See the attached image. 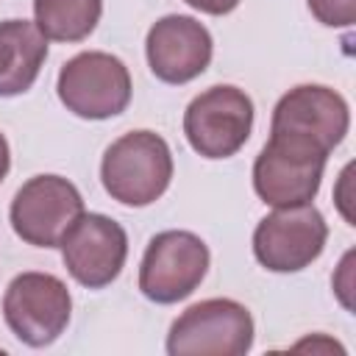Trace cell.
Here are the masks:
<instances>
[{"label": "cell", "mask_w": 356, "mask_h": 356, "mask_svg": "<svg viewBox=\"0 0 356 356\" xmlns=\"http://www.w3.org/2000/svg\"><path fill=\"white\" fill-rule=\"evenodd\" d=\"M103 189L122 206L156 203L172 181L170 145L153 131H131L114 139L100 161Z\"/></svg>", "instance_id": "cell-1"}, {"label": "cell", "mask_w": 356, "mask_h": 356, "mask_svg": "<svg viewBox=\"0 0 356 356\" xmlns=\"http://www.w3.org/2000/svg\"><path fill=\"white\" fill-rule=\"evenodd\" d=\"M253 348V317L231 298L189 306L167 334L170 356H245Z\"/></svg>", "instance_id": "cell-2"}, {"label": "cell", "mask_w": 356, "mask_h": 356, "mask_svg": "<svg viewBox=\"0 0 356 356\" xmlns=\"http://www.w3.org/2000/svg\"><path fill=\"white\" fill-rule=\"evenodd\" d=\"M72 314V298L61 278L50 273H19L3 295V317L11 334L31 345L44 348L56 342Z\"/></svg>", "instance_id": "cell-3"}, {"label": "cell", "mask_w": 356, "mask_h": 356, "mask_svg": "<svg viewBox=\"0 0 356 356\" xmlns=\"http://www.w3.org/2000/svg\"><path fill=\"white\" fill-rule=\"evenodd\" d=\"M58 100L83 120H108L131 103L128 67L103 50H86L72 56L58 72Z\"/></svg>", "instance_id": "cell-4"}, {"label": "cell", "mask_w": 356, "mask_h": 356, "mask_svg": "<svg viewBox=\"0 0 356 356\" xmlns=\"http://www.w3.org/2000/svg\"><path fill=\"white\" fill-rule=\"evenodd\" d=\"M209 248L192 231L156 234L139 264V292L153 303H178L189 298L209 273Z\"/></svg>", "instance_id": "cell-5"}, {"label": "cell", "mask_w": 356, "mask_h": 356, "mask_svg": "<svg viewBox=\"0 0 356 356\" xmlns=\"http://www.w3.org/2000/svg\"><path fill=\"white\" fill-rule=\"evenodd\" d=\"M253 131V100L231 83L200 92L184 111V134L203 159H228Z\"/></svg>", "instance_id": "cell-6"}, {"label": "cell", "mask_w": 356, "mask_h": 356, "mask_svg": "<svg viewBox=\"0 0 356 356\" xmlns=\"http://www.w3.org/2000/svg\"><path fill=\"white\" fill-rule=\"evenodd\" d=\"M83 214L78 186L61 175L28 178L8 209L14 234L33 248H58L70 225Z\"/></svg>", "instance_id": "cell-7"}, {"label": "cell", "mask_w": 356, "mask_h": 356, "mask_svg": "<svg viewBox=\"0 0 356 356\" xmlns=\"http://www.w3.org/2000/svg\"><path fill=\"white\" fill-rule=\"evenodd\" d=\"M325 239L328 225L317 206H278L256 225L253 256L270 273H298L320 259Z\"/></svg>", "instance_id": "cell-8"}, {"label": "cell", "mask_w": 356, "mask_h": 356, "mask_svg": "<svg viewBox=\"0 0 356 356\" xmlns=\"http://www.w3.org/2000/svg\"><path fill=\"white\" fill-rule=\"evenodd\" d=\"M350 128L348 100L331 86L300 83L289 89L273 108L270 136L295 139L331 153Z\"/></svg>", "instance_id": "cell-9"}, {"label": "cell", "mask_w": 356, "mask_h": 356, "mask_svg": "<svg viewBox=\"0 0 356 356\" xmlns=\"http://www.w3.org/2000/svg\"><path fill=\"white\" fill-rule=\"evenodd\" d=\"M325 159L328 153L312 145L270 136L253 161V189L267 206L275 209L312 203L320 192Z\"/></svg>", "instance_id": "cell-10"}, {"label": "cell", "mask_w": 356, "mask_h": 356, "mask_svg": "<svg viewBox=\"0 0 356 356\" xmlns=\"http://www.w3.org/2000/svg\"><path fill=\"white\" fill-rule=\"evenodd\" d=\"M67 273L86 289L108 286L125 267L128 234L125 228L95 211H83L58 242Z\"/></svg>", "instance_id": "cell-11"}, {"label": "cell", "mask_w": 356, "mask_h": 356, "mask_svg": "<svg viewBox=\"0 0 356 356\" xmlns=\"http://www.w3.org/2000/svg\"><path fill=\"white\" fill-rule=\"evenodd\" d=\"M150 72L164 83H189L206 72L214 42L203 22L186 14H167L153 22L145 39Z\"/></svg>", "instance_id": "cell-12"}, {"label": "cell", "mask_w": 356, "mask_h": 356, "mask_svg": "<svg viewBox=\"0 0 356 356\" xmlns=\"http://www.w3.org/2000/svg\"><path fill=\"white\" fill-rule=\"evenodd\" d=\"M47 58V36L28 19L0 22V97L22 95L39 78Z\"/></svg>", "instance_id": "cell-13"}, {"label": "cell", "mask_w": 356, "mask_h": 356, "mask_svg": "<svg viewBox=\"0 0 356 356\" xmlns=\"http://www.w3.org/2000/svg\"><path fill=\"white\" fill-rule=\"evenodd\" d=\"M100 14L103 0H33V22L53 42H83Z\"/></svg>", "instance_id": "cell-14"}, {"label": "cell", "mask_w": 356, "mask_h": 356, "mask_svg": "<svg viewBox=\"0 0 356 356\" xmlns=\"http://www.w3.org/2000/svg\"><path fill=\"white\" fill-rule=\"evenodd\" d=\"M317 22L328 28H350L356 22V0H306Z\"/></svg>", "instance_id": "cell-15"}, {"label": "cell", "mask_w": 356, "mask_h": 356, "mask_svg": "<svg viewBox=\"0 0 356 356\" xmlns=\"http://www.w3.org/2000/svg\"><path fill=\"white\" fill-rule=\"evenodd\" d=\"M184 3L192 6V8H197V11H203V14H211V17L231 14L239 6V0H184Z\"/></svg>", "instance_id": "cell-16"}, {"label": "cell", "mask_w": 356, "mask_h": 356, "mask_svg": "<svg viewBox=\"0 0 356 356\" xmlns=\"http://www.w3.org/2000/svg\"><path fill=\"white\" fill-rule=\"evenodd\" d=\"M8 167H11V150H8L6 136L0 134V184H3V178L8 175Z\"/></svg>", "instance_id": "cell-17"}]
</instances>
